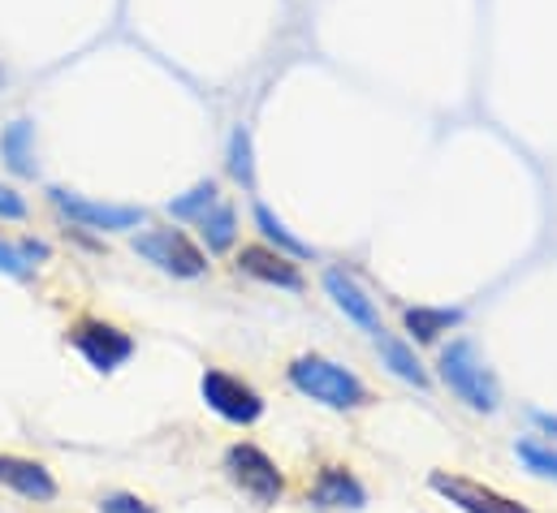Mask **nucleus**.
Returning <instances> with one entry per match:
<instances>
[{
    "label": "nucleus",
    "mask_w": 557,
    "mask_h": 513,
    "mask_svg": "<svg viewBox=\"0 0 557 513\" xmlns=\"http://www.w3.org/2000/svg\"><path fill=\"white\" fill-rule=\"evenodd\" d=\"M70 346L87 359L91 372H117L135 359V337L113 328V324H100V320H83L74 333H70Z\"/></svg>",
    "instance_id": "7"
},
{
    "label": "nucleus",
    "mask_w": 557,
    "mask_h": 513,
    "mask_svg": "<svg viewBox=\"0 0 557 513\" xmlns=\"http://www.w3.org/2000/svg\"><path fill=\"white\" fill-rule=\"evenodd\" d=\"M285 376H289V385L298 388L302 397L320 401L324 410H363V405L372 401L368 385H363L350 367H342V363H333V359H324V354H302V359H294Z\"/></svg>",
    "instance_id": "2"
},
{
    "label": "nucleus",
    "mask_w": 557,
    "mask_h": 513,
    "mask_svg": "<svg viewBox=\"0 0 557 513\" xmlns=\"http://www.w3.org/2000/svg\"><path fill=\"white\" fill-rule=\"evenodd\" d=\"M0 221H26V199L13 186H0Z\"/></svg>",
    "instance_id": "23"
},
{
    "label": "nucleus",
    "mask_w": 557,
    "mask_h": 513,
    "mask_svg": "<svg viewBox=\"0 0 557 513\" xmlns=\"http://www.w3.org/2000/svg\"><path fill=\"white\" fill-rule=\"evenodd\" d=\"M0 155L17 177H35V126L30 122H9L0 134Z\"/></svg>",
    "instance_id": "15"
},
{
    "label": "nucleus",
    "mask_w": 557,
    "mask_h": 513,
    "mask_svg": "<svg viewBox=\"0 0 557 513\" xmlns=\"http://www.w3.org/2000/svg\"><path fill=\"white\" fill-rule=\"evenodd\" d=\"M515 458L523 462V471H528V475L557 484V449L554 445H541V440L523 436V440H515Z\"/></svg>",
    "instance_id": "18"
},
{
    "label": "nucleus",
    "mask_w": 557,
    "mask_h": 513,
    "mask_svg": "<svg viewBox=\"0 0 557 513\" xmlns=\"http://www.w3.org/2000/svg\"><path fill=\"white\" fill-rule=\"evenodd\" d=\"M0 272H4V276H17V280H26V276H30V259L22 255V247L0 242Z\"/></svg>",
    "instance_id": "21"
},
{
    "label": "nucleus",
    "mask_w": 557,
    "mask_h": 513,
    "mask_svg": "<svg viewBox=\"0 0 557 513\" xmlns=\"http://www.w3.org/2000/svg\"><path fill=\"white\" fill-rule=\"evenodd\" d=\"M324 293H329L333 306H337L350 324H359L368 337L381 333V311H376V302L368 298V289H363L346 267H324Z\"/></svg>",
    "instance_id": "9"
},
{
    "label": "nucleus",
    "mask_w": 557,
    "mask_h": 513,
    "mask_svg": "<svg viewBox=\"0 0 557 513\" xmlns=\"http://www.w3.org/2000/svg\"><path fill=\"white\" fill-rule=\"evenodd\" d=\"M532 423H536L545 436H554L557 440V414H549V410H532Z\"/></svg>",
    "instance_id": "24"
},
{
    "label": "nucleus",
    "mask_w": 557,
    "mask_h": 513,
    "mask_svg": "<svg viewBox=\"0 0 557 513\" xmlns=\"http://www.w3.org/2000/svg\"><path fill=\"white\" fill-rule=\"evenodd\" d=\"M428 488L449 501L458 513H532L528 505H519L515 497L497 492V488H484L475 479H462V475H445V471H432L428 475Z\"/></svg>",
    "instance_id": "8"
},
{
    "label": "nucleus",
    "mask_w": 557,
    "mask_h": 513,
    "mask_svg": "<svg viewBox=\"0 0 557 513\" xmlns=\"http://www.w3.org/2000/svg\"><path fill=\"white\" fill-rule=\"evenodd\" d=\"M436 376H441V385L449 388L467 410H475V414H497L502 410V385L488 372V363L475 350V341L454 337L441 350V359H436Z\"/></svg>",
    "instance_id": "1"
},
{
    "label": "nucleus",
    "mask_w": 557,
    "mask_h": 513,
    "mask_svg": "<svg viewBox=\"0 0 557 513\" xmlns=\"http://www.w3.org/2000/svg\"><path fill=\"white\" fill-rule=\"evenodd\" d=\"M376 354H381V363L403 380V385H416V388H428V372H423V363L416 359V350L407 346V341H398V337H389L385 328L376 333Z\"/></svg>",
    "instance_id": "14"
},
{
    "label": "nucleus",
    "mask_w": 557,
    "mask_h": 513,
    "mask_svg": "<svg viewBox=\"0 0 557 513\" xmlns=\"http://www.w3.org/2000/svg\"><path fill=\"white\" fill-rule=\"evenodd\" d=\"M315 510H363L368 505V488L355 479V471L346 466H324L311 484V497H307Z\"/></svg>",
    "instance_id": "12"
},
{
    "label": "nucleus",
    "mask_w": 557,
    "mask_h": 513,
    "mask_svg": "<svg viewBox=\"0 0 557 513\" xmlns=\"http://www.w3.org/2000/svg\"><path fill=\"white\" fill-rule=\"evenodd\" d=\"M462 315H467L462 306H407L403 324H407L411 341H419V346H428V341H436L441 333L458 328V324H462Z\"/></svg>",
    "instance_id": "13"
},
{
    "label": "nucleus",
    "mask_w": 557,
    "mask_h": 513,
    "mask_svg": "<svg viewBox=\"0 0 557 513\" xmlns=\"http://www.w3.org/2000/svg\"><path fill=\"white\" fill-rule=\"evenodd\" d=\"M199 397L208 401L212 414H221V418L234 423V427H251V423L264 418V397L251 385H243L238 376H230V372H216V367L203 372Z\"/></svg>",
    "instance_id": "5"
},
{
    "label": "nucleus",
    "mask_w": 557,
    "mask_h": 513,
    "mask_svg": "<svg viewBox=\"0 0 557 513\" xmlns=\"http://www.w3.org/2000/svg\"><path fill=\"white\" fill-rule=\"evenodd\" d=\"M0 488L26 497V501H57V479L44 462H30V458H13V453H0Z\"/></svg>",
    "instance_id": "11"
},
{
    "label": "nucleus",
    "mask_w": 557,
    "mask_h": 513,
    "mask_svg": "<svg viewBox=\"0 0 557 513\" xmlns=\"http://www.w3.org/2000/svg\"><path fill=\"white\" fill-rule=\"evenodd\" d=\"M52 208L78 225V229H100V234H122V229H139L143 225V208H117V203H96L87 195H74V190H61L52 186L48 190Z\"/></svg>",
    "instance_id": "6"
},
{
    "label": "nucleus",
    "mask_w": 557,
    "mask_h": 513,
    "mask_svg": "<svg viewBox=\"0 0 557 513\" xmlns=\"http://www.w3.org/2000/svg\"><path fill=\"white\" fill-rule=\"evenodd\" d=\"M199 238H203V247H208L212 255L230 251V247L238 242V216H234V208L216 199V203L199 216Z\"/></svg>",
    "instance_id": "16"
},
{
    "label": "nucleus",
    "mask_w": 557,
    "mask_h": 513,
    "mask_svg": "<svg viewBox=\"0 0 557 513\" xmlns=\"http://www.w3.org/2000/svg\"><path fill=\"white\" fill-rule=\"evenodd\" d=\"M225 475L234 488H243V497H251L256 505H277L281 492H285V479H281L277 462L260 449V445H230L225 449Z\"/></svg>",
    "instance_id": "3"
},
{
    "label": "nucleus",
    "mask_w": 557,
    "mask_h": 513,
    "mask_svg": "<svg viewBox=\"0 0 557 513\" xmlns=\"http://www.w3.org/2000/svg\"><path fill=\"white\" fill-rule=\"evenodd\" d=\"M216 199H221L216 182H199V186H190L186 195H177V199L169 203V212H173V221H199Z\"/></svg>",
    "instance_id": "19"
},
{
    "label": "nucleus",
    "mask_w": 557,
    "mask_h": 513,
    "mask_svg": "<svg viewBox=\"0 0 557 513\" xmlns=\"http://www.w3.org/2000/svg\"><path fill=\"white\" fill-rule=\"evenodd\" d=\"M238 272H247V276L260 280V285L302 293V272H298V263H294L289 255H281L277 247H243Z\"/></svg>",
    "instance_id": "10"
},
{
    "label": "nucleus",
    "mask_w": 557,
    "mask_h": 513,
    "mask_svg": "<svg viewBox=\"0 0 557 513\" xmlns=\"http://www.w3.org/2000/svg\"><path fill=\"white\" fill-rule=\"evenodd\" d=\"M100 513H151V505L139 501L135 492H113V497L100 501Z\"/></svg>",
    "instance_id": "22"
},
{
    "label": "nucleus",
    "mask_w": 557,
    "mask_h": 513,
    "mask_svg": "<svg viewBox=\"0 0 557 513\" xmlns=\"http://www.w3.org/2000/svg\"><path fill=\"white\" fill-rule=\"evenodd\" d=\"M135 255L147 259L151 267H160L164 276H177V280H199L208 272V255L182 234V229H147L135 238Z\"/></svg>",
    "instance_id": "4"
},
{
    "label": "nucleus",
    "mask_w": 557,
    "mask_h": 513,
    "mask_svg": "<svg viewBox=\"0 0 557 513\" xmlns=\"http://www.w3.org/2000/svg\"><path fill=\"white\" fill-rule=\"evenodd\" d=\"M256 229L264 234V242L269 247H277L281 255H289V259H311L315 251L302 242V238H294L285 225H281V216L273 212V208H264V203H256Z\"/></svg>",
    "instance_id": "17"
},
{
    "label": "nucleus",
    "mask_w": 557,
    "mask_h": 513,
    "mask_svg": "<svg viewBox=\"0 0 557 513\" xmlns=\"http://www.w3.org/2000/svg\"><path fill=\"white\" fill-rule=\"evenodd\" d=\"M230 177L256 190V151H251V134L243 126L230 134Z\"/></svg>",
    "instance_id": "20"
}]
</instances>
